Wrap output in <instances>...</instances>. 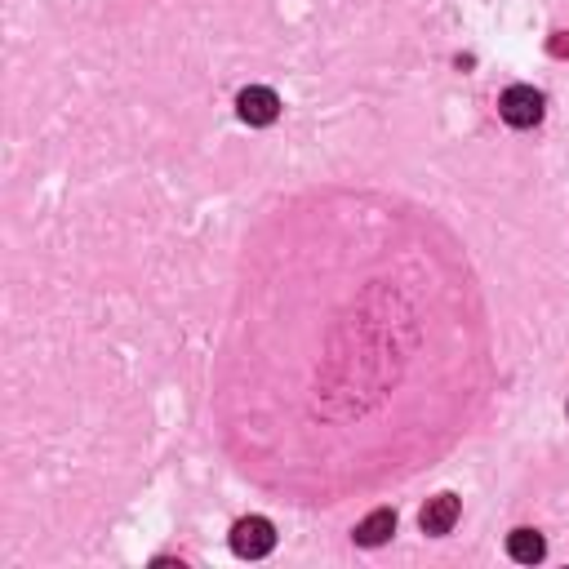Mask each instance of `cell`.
<instances>
[{
	"mask_svg": "<svg viewBox=\"0 0 569 569\" xmlns=\"http://www.w3.org/2000/svg\"><path fill=\"white\" fill-rule=\"evenodd\" d=\"M498 116H503L512 129H534L543 121V94L534 85H512L503 98H498Z\"/></svg>",
	"mask_w": 569,
	"mask_h": 569,
	"instance_id": "6da1fadb",
	"label": "cell"
},
{
	"mask_svg": "<svg viewBox=\"0 0 569 569\" xmlns=\"http://www.w3.org/2000/svg\"><path fill=\"white\" fill-rule=\"evenodd\" d=\"M236 112H241L245 125H272L276 116H281V98L267 85H249V89H241V98H236Z\"/></svg>",
	"mask_w": 569,
	"mask_h": 569,
	"instance_id": "3957f363",
	"label": "cell"
},
{
	"mask_svg": "<svg viewBox=\"0 0 569 569\" xmlns=\"http://www.w3.org/2000/svg\"><path fill=\"white\" fill-rule=\"evenodd\" d=\"M272 547H276V529L263 516H245V521L232 525V552L241 561H263Z\"/></svg>",
	"mask_w": 569,
	"mask_h": 569,
	"instance_id": "7a4b0ae2",
	"label": "cell"
},
{
	"mask_svg": "<svg viewBox=\"0 0 569 569\" xmlns=\"http://www.w3.org/2000/svg\"><path fill=\"white\" fill-rule=\"evenodd\" d=\"M392 534H396V512H392V507H378V512H369L365 521L356 525L352 538H356L361 547H383Z\"/></svg>",
	"mask_w": 569,
	"mask_h": 569,
	"instance_id": "5b68a950",
	"label": "cell"
},
{
	"mask_svg": "<svg viewBox=\"0 0 569 569\" xmlns=\"http://www.w3.org/2000/svg\"><path fill=\"white\" fill-rule=\"evenodd\" d=\"M543 552H547V543L538 529H512V534H507V556H512V561L534 565V561H543Z\"/></svg>",
	"mask_w": 569,
	"mask_h": 569,
	"instance_id": "8992f818",
	"label": "cell"
},
{
	"mask_svg": "<svg viewBox=\"0 0 569 569\" xmlns=\"http://www.w3.org/2000/svg\"><path fill=\"white\" fill-rule=\"evenodd\" d=\"M547 49H552L556 58H565V54H569V36H565V32H556V36H552V45H547Z\"/></svg>",
	"mask_w": 569,
	"mask_h": 569,
	"instance_id": "52a82bcc",
	"label": "cell"
},
{
	"mask_svg": "<svg viewBox=\"0 0 569 569\" xmlns=\"http://www.w3.org/2000/svg\"><path fill=\"white\" fill-rule=\"evenodd\" d=\"M565 409H569V405H565Z\"/></svg>",
	"mask_w": 569,
	"mask_h": 569,
	"instance_id": "ba28073f",
	"label": "cell"
},
{
	"mask_svg": "<svg viewBox=\"0 0 569 569\" xmlns=\"http://www.w3.org/2000/svg\"><path fill=\"white\" fill-rule=\"evenodd\" d=\"M458 498L454 494H436V498H427V507L418 512V525H423V534H449L458 521Z\"/></svg>",
	"mask_w": 569,
	"mask_h": 569,
	"instance_id": "277c9868",
	"label": "cell"
}]
</instances>
